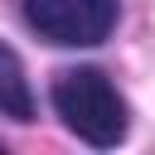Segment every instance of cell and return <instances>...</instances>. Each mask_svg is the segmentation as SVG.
Segmentation results:
<instances>
[{
  "label": "cell",
  "instance_id": "7a4b0ae2",
  "mask_svg": "<svg viewBox=\"0 0 155 155\" xmlns=\"http://www.w3.org/2000/svg\"><path fill=\"white\" fill-rule=\"evenodd\" d=\"M24 24L58 48H97L121 19V0H19Z\"/></svg>",
  "mask_w": 155,
  "mask_h": 155
},
{
  "label": "cell",
  "instance_id": "6da1fadb",
  "mask_svg": "<svg viewBox=\"0 0 155 155\" xmlns=\"http://www.w3.org/2000/svg\"><path fill=\"white\" fill-rule=\"evenodd\" d=\"M48 97H53V111L63 116V126L78 140H87L92 150H111L131 131V107L102 68H63L53 78Z\"/></svg>",
  "mask_w": 155,
  "mask_h": 155
},
{
  "label": "cell",
  "instance_id": "3957f363",
  "mask_svg": "<svg viewBox=\"0 0 155 155\" xmlns=\"http://www.w3.org/2000/svg\"><path fill=\"white\" fill-rule=\"evenodd\" d=\"M0 116L10 121H34V92L24 78V63L10 44H0Z\"/></svg>",
  "mask_w": 155,
  "mask_h": 155
}]
</instances>
